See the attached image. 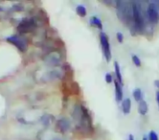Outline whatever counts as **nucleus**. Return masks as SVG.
<instances>
[{"label": "nucleus", "instance_id": "f257e3e1", "mask_svg": "<svg viewBox=\"0 0 159 140\" xmlns=\"http://www.w3.org/2000/svg\"><path fill=\"white\" fill-rule=\"evenodd\" d=\"M45 113L41 111L40 110L38 109H32V110H27L24 111H21L18 113L16 116L17 120L26 125H31V124H38L39 122H41V119L43 118V116Z\"/></svg>", "mask_w": 159, "mask_h": 140}, {"label": "nucleus", "instance_id": "f03ea898", "mask_svg": "<svg viewBox=\"0 0 159 140\" xmlns=\"http://www.w3.org/2000/svg\"><path fill=\"white\" fill-rule=\"evenodd\" d=\"M131 7L133 28L137 33H142L143 31H145V19L142 15L141 6L138 2H131Z\"/></svg>", "mask_w": 159, "mask_h": 140}, {"label": "nucleus", "instance_id": "7ed1b4c3", "mask_svg": "<svg viewBox=\"0 0 159 140\" xmlns=\"http://www.w3.org/2000/svg\"><path fill=\"white\" fill-rule=\"evenodd\" d=\"M62 76V70L61 68H52V69H44L37 72L36 79L41 83H46V82H51L58 80Z\"/></svg>", "mask_w": 159, "mask_h": 140}, {"label": "nucleus", "instance_id": "20e7f679", "mask_svg": "<svg viewBox=\"0 0 159 140\" xmlns=\"http://www.w3.org/2000/svg\"><path fill=\"white\" fill-rule=\"evenodd\" d=\"M73 117L76 122H78L80 125L83 127H87L91 124V118L86 109L83 106H76L74 112H73Z\"/></svg>", "mask_w": 159, "mask_h": 140}, {"label": "nucleus", "instance_id": "39448f33", "mask_svg": "<svg viewBox=\"0 0 159 140\" xmlns=\"http://www.w3.org/2000/svg\"><path fill=\"white\" fill-rule=\"evenodd\" d=\"M100 41H101V45H102V50H103L105 59L107 63L110 62L111 58H112V54H111V49H110V43H109V40L107 35L105 34L104 32H101L100 34Z\"/></svg>", "mask_w": 159, "mask_h": 140}, {"label": "nucleus", "instance_id": "423d86ee", "mask_svg": "<svg viewBox=\"0 0 159 140\" xmlns=\"http://www.w3.org/2000/svg\"><path fill=\"white\" fill-rule=\"evenodd\" d=\"M44 63L51 66H56L61 63V55L59 51H52L45 55L43 58Z\"/></svg>", "mask_w": 159, "mask_h": 140}, {"label": "nucleus", "instance_id": "0eeeda50", "mask_svg": "<svg viewBox=\"0 0 159 140\" xmlns=\"http://www.w3.org/2000/svg\"><path fill=\"white\" fill-rule=\"evenodd\" d=\"M7 41H9L10 43L14 44L16 47L20 50L21 52H25L27 49V41L24 38H22L20 36H12L7 38Z\"/></svg>", "mask_w": 159, "mask_h": 140}, {"label": "nucleus", "instance_id": "6e6552de", "mask_svg": "<svg viewBox=\"0 0 159 140\" xmlns=\"http://www.w3.org/2000/svg\"><path fill=\"white\" fill-rule=\"evenodd\" d=\"M39 140H64L61 136L57 132H51V131H41L38 134Z\"/></svg>", "mask_w": 159, "mask_h": 140}, {"label": "nucleus", "instance_id": "1a4fd4ad", "mask_svg": "<svg viewBox=\"0 0 159 140\" xmlns=\"http://www.w3.org/2000/svg\"><path fill=\"white\" fill-rule=\"evenodd\" d=\"M36 27V21L33 18H25L23 19L20 24L18 25V30L20 32H30L31 30L35 29Z\"/></svg>", "mask_w": 159, "mask_h": 140}, {"label": "nucleus", "instance_id": "9d476101", "mask_svg": "<svg viewBox=\"0 0 159 140\" xmlns=\"http://www.w3.org/2000/svg\"><path fill=\"white\" fill-rule=\"evenodd\" d=\"M70 129V122L65 118H62L57 123V130L60 132H66Z\"/></svg>", "mask_w": 159, "mask_h": 140}, {"label": "nucleus", "instance_id": "9b49d317", "mask_svg": "<svg viewBox=\"0 0 159 140\" xmlns=\"http://www.w3.org/2000/svg\"><path fill=\"white\" fill-rule=\"evenodd\" d=\"M114 88H115V98H116V101L118 103L122 102L123 100V88H122V86L118 83V82L115 80L114 81Z\"/></svg>", "mask_w": 159, "mask_h": 140}, {"label": "nucleus", "instance_id": "f8f14e48", "mask_svg": "<svg viewBox=\"0 0 159 140\" xmlns=\"http://www.w3.org/2000/svg\"><path fill=\"white\" fill-rule=\"evenodd\" d=\"M122 110L125 114H129L131 111V101L129 98H126L122 101Z\"/></svg>", "mask_w": 159, "mask_h": 140}, {"label": "nucleus", "instance_id": "ddd939ff", "mask_svg": "<svg viewBox=\"0 0 159 140\" xmlns=\"http://www.w3.org/2000/svg\"><path fill=\"white\" fill-rule=\"evenodd\" d=\"M114 71H115L116 81L121 86H123L124 81H123V77H122V73H121V67H120V64L118 62H114Z\"/></svg>", "mask_w": 159, "mask_h": 140}, {"label": "nucleus", "instance_id": "4468645a", "mask_svg": "<svg viewBox=\"0 0 159 140\" xmlns=\"http://www.w3.org/2000/svg\"><path fill=\"white\" fill-rule=\"evenodd\" d=\"M137 110H138V112L141 115H146L148 113V111H149V106H148V103L145 100L139 102Z\"/></svg>", "mask_w": 159, "mask_h": 140}, {"label": "nucleus", "instance_id": "2eb2a0df", "mask_svg": "<svg viewBox=\"0 0 159 140\" xmlns=\"http://www.w3.org/2000/svg\"><path fill=\"white\" fill-rule=\"evenodd\" d=\"M132 95H133V98L136 102H141L144 100V94H143V91L141 88L139 87H136L133 92H132Z\"/></svg>", "mask_w": 159, "mask_h": 140}, {"label": "nucleus", "instance_id": "dca6fc26", "mask_svg": "<svg viewBox=\"0 0 159 140\" xmlns=\"http://www.w3.org/2000/svg\"><path fill=\"white\" fill-rule=\"evenodd\" d=\"M90 24L97 27L99 30H103V23H102V20L100 18H98L97 16H92L90 18Z\"/></svg>", "mask_w": 159, "mask_h": 140}, {"label": "nucleus", "instance_id": "f3484780", "mask_svg": "<svg viewBox=\"0 0 159 140\" xmlns=\"http://www.w3.org/2000/svg\"><path fill=\"white\" fill-rule=\"evenodd\" d=\"M53 121H54V119H53V117H52V116H51L50 114H45V115L43 116V118L41 119V123H42L44 126H46V127L52 125Z\"/></svg>", "mask_w": 159, "mask_h": 140}, {"label": "nucleus", "instance_id": "a211bd4d", "mask_svg": "<svg viewBox=\"0 0 159 140\" xmlns=\"http://www.w3.org/2000/svg\"><path fill=\"white\" fill-rule=\"evenodd\" d=\"M76 12H77V14L80 16H82V17H84V16H86V9L83 5H78L77 8H76Z\"/></svg>", "mask_w": 159, "mask_h": 140}, {"label": "nucleus", "instance_id": "6ab92c4d", "mask_svg": "<svg viewBox=\"0 0 159 140\" xmlns=\"http://www.w3.org/2000/svg\"><path fill=\"white\" fill-rule=\"evenodd\" d=\"M132 63L133 64L136 66V67H140L142 65V63H141V60H140V58L138 56H136V55H133L132 56Z\"/></svg>", "mask_w": 159, "mask_h": 140}, {"label": "nucleus", "instance_id": "aec40b11", "mask_svg": "<svg viewBox=\"0 0 159 140\" xmlns=\"http://www.w3.org/2000/svg\"><path fill=\"white\" fill-rule=\"evenodd\" d=\"M148 138H149V140H159L158 134H157L154 131H151V132L149 133Z\"/></svg>", "mask_w": 159, "mask_h": 140}, {"label": "nucleus", "instance_id": "412c9836", "mask_svg": "<svg viewBox=\"0 0 159 140\" xmlns=\"http://www.w3.org/2000/svg\"><path fill=\"white\" fill-rule=\"evenodd\" d=\"M105 80H106V82H107V84H111V83H113V82H114V79H113V77H112V75L110 73H107L106 74Z\"/></svg>", "mask_w": 159, "mask_h": 140}, {"label": "nucleus", "instance_id": "4be33fe9", "mask_svg": "<svg viewBox=\"0 0 159 140\" xmlns=\"http://www.w3.org/2000/svg\"><path fill=\"white\" fill-rule=\"evenodd\" d=\"M116 38H117V40H118L119 43H123V41H124V35L121 32H118L116 34Z\"/></svg>", "mask_w": 159, "mask_h": 140}, {"label": "nucleus", "instance_id": "5701e85b", "mask_svg": "<svg viewBox=\"0 0 159 140\" xmlns=\"http://www.w3.org/2000/svg\"><path fill=\"white\" fill-rule=\"evenodd\" d=\"M156 102H157V106H158V110H159V90L156 91Z\"/></svg>", "mask_w": 159, "mask_h": 140}, {"label": "nucleus", "instance_id": "b1692460", "mask_svg": "<svg viewBox=\"0 0 159 140\" xmlns=\"http://www.w3.org/2000/svg\"><path fill=\"white\" fill-rule=\"evenodd\" d=\"M154 86H155V87L159 90V80H155V81H154Z\"/></svg>", "mask_w": 159, "mask_h": 140}, {"label": "nucleus", "instance_id": "393cba45", "mask_svg": "<svg viewBox=\"0 0 159 140\" xmlns=\"http://www.w3.org/2000/svg\"><path fill=\"white\" fill-rule=\"evenodd\" d=\"M128 140H135V139H134V136H133L132 134H129V139H128Z\"/></svg>", "mask_w": 159, "mask_h": 140}, {"label": "nucleus", "instance_id": "a878e982", "mask_svg": "<svg viewBox=\"0 0 159 140\" xmlns=\"http://www.w3.org/2000/svg\"><path fill=\"white\" fill-rule=\"evenodd\" d=\"M142 140H149V138H148V136H147L146 134H144V135H143V138H142Z\"/></svg>", "mask_w": 159, "mask_h": 140}]
</instances>
